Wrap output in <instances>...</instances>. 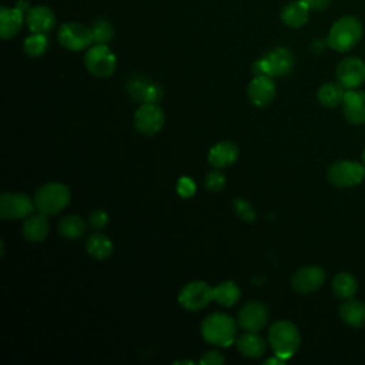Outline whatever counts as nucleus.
Segmentation results:
<instances>
[{
    "label": "nucleus",
    "mask_w": 365,
    "mask_h": 365,
    "mask_svg": "<svg viewBox=\"0 0 365 365\" xmlns=\"http://www.w3.org/2000/svg\"><path fill=\"white\" fill-rule=\"evenodd\" d=\"M180 364H188V365H194V362H192V361H185V359H182V361H175V362H174V365H180Z\"/></svg>",
    "instance_id": "nucleus-39"
},
{
    "label": "nucleus",
    "mask_w": 365,
    "mask_h": 365,
    "mask_svg": "<svg viewBox=\"0 0 365 365\" xmlns=\"http://www.w3.org/2000/svg\"><path fill=\"white\" fill-rule=\"evenodd\" d=\"M237 325L232 317L224 312H212L201 322V336L205 342L225 348L235 344Z\"/></svg>",
    "instance_id": "nucleus-1"
},
{
    "label": "nucleus",
    "mask_w": 365,
    "mask_h": 365,
    "mask_svg": "<svg viewBox=\"0 0 365 365\" xmlns=\"http://www.w3.org/2000/svg\"><path fill=\"white\" fill-rule=\"evenodd\" d=\"M164 111L157 103H143L134 113V127L140 134L155 135L164 125Z\"/></svg>",
    "instance_id": "nucleus-10"
},
{
    "label": "nucleus",
    "mask_w": 365,
    "mask_h": 365,
    "mask_svg": "<svg viewBox=\"0 0 365 365\" xmlns=\"http://www.w3.org/2000/svg\"><path fill=\"white\" fill-rule=\"evenodd\" d=\"M50 231V224L47 220V215L43 212H37V214H30L24 218L23 221V237L29 241V242H40L43 241Z\"/></svg>",
    "instance_id": "nucleus-20"
},
{
    "label": "nucleus",
    "mask_w": 365,
    "mask_h": 365,
    "mask_svg": "<svg viewBox=\"0 0 365 365\" xmlns=\"http://www.w3.org/2000/svg\"><path fill=\"white\" fill-rule=\"evenodd\" d=\"M295 58L291 50L287 47H275L258 58L251 71L254 76H271V77H281L288 74L294 67Z\"/></svg>",
    "instance_id": "nucleus-4"
},
{
    "label": "nucleus",
    "mask_w": 365,
    "mask_h": 365,
    "mask_svg": "<svg viewBox=\"0 0 365 365\" xmlns=\"http://www.w3.org/2000/svg\"><path fill=\"white\" fill-rule=\"evenodd\" d=\"M26 23L31 33H47L56 24V16L47 6H34L26 14Z\"/></svg>",
    "instance_id": "nucleus-19"
},
{
    "label": "nucleus",
    "mask_w": 365,
    "mask_h": 365,
    "mask_svg": "<svg viewBox=\"0 0 365 365\" xmlns=\"http://www.w3.org/2000/svg\"><path fill=\"white\" fill-rule=\"evenodd\" d=\"M86 250L94 259H106L113 252V242L106 234L94 232L88 235L86 241Z\"/></svg>",
    "instance_id": "nucleus-25"
},
{
    "label": "nucleus",
    "mask_w": 365,
    "mask_h": 365,
    "mask_svg": "<svg viewBox=\"0 0 365 365\" xmlns=\"http://www.w3.org/2000/svg\"><path fill=\"white\" fill-rule=\"evenodd\" d=\"M237 322L244 331L258 332L268 322V309L262 302L250 301L240 308Z\"/></svg>",
    "instance_id": "nucleus-13"
},
{
    "label": "nucleus",
    "mask_w": 365,
    "mask_h": 365,
    "mask_svg": "<svg viewBox=\"0 0 365 365\" xmlns=\"http://www.w3.org/2000/svg\"><path fill=\"white\" fill-rule=\"evenodd\" d=\"M302 1L309 7V10H324L331 3V0H302Z\"/></svg>",
    "instance_id": "nucleus-37"
},
{
    "label": "nucleus",
    "mask_w": 365,
    "mask_h": 365,
    "mask_svg": "<svg viewBox=\"0 0 365 365\" xmlns=\"http://www.w3.org/2000/svg\"><path fill=\"white\" fill-rule=\"evenodd\" d=\"M70 202V190L63 182H46L34 194V205L38 212L53 215L64 210Z\"/></svg>",
    "instance_id": "nucleus-5"
},
{
    "label": "nucleus",
    "mask_w": 365,
    "mask_h": 365,
    "mask_svg": "<svg viewBox=\"0 0 365 365\" xmlns=\"http://www.w3.org/2000/svg\"><path fill=\"white\" fill-rule=\"evenodd\" d=\"M268 342L274 354L287 361L298 351L301 335L295 324L287 319H281L269 327Z\"/></svg>",
    "instance_id": "nucleus-2"
},
{
    "label": "nucleus",
    "mask_w": 365,
    "mask_h": 365,
    "mask_svg": "<svg viewBox=\"0 0 365 365\" xmlns=\"http://www.w3.org/2000/svg\"><path fill=\"white\" fill-rule=\"evenodd\" d=\"M344 117L355 125L365 123V91L361 90H346L342 101Z\"/></svg>",
    "instance_id": "nucleus-17"
},
{
    "label": "nucleus",
    "mask_w": 365,
    "mask_h": 365,
    "mask_svg": "<svg viewBox=\"0 0 365 365\" xmlns=\"http://www.w3.org/2000/svg\"><path fill=\"white\" fill-rule=\"evenodd\" d=\"M362 37V24L354 16H344L336 20L327 37V44L339 51L345 53L352 50Z\"/></svg>",
    "instance_id": "nucleus-3"
},
{
    "label": "nucleus",
    "mask_w": 365,
    "mask_h": 365,
    "mask_svg": "<svg viewBox=\"0 0 365 365\" xmlns=\"http://www.w3.org/2000/svg\"><path fill=\"white\" fill-rule=\"evenodd\" d=\"M88 224L94 230H103L108 224V215L103 210H94L88 215Z\"/></svg>",
    "instance_id": "nucleus-35"
},
{
    "label": "nucleus",
    "mask_w": 365,
    "mask_h": 365,
    "mask_svg": "<svg viewBox=\"0 0 365 365\" xmlns=\"http://www.w3.org/2000/svg\"><path fill=\"white\" fill-rule=\"evenodd\" d=\"M47 48V37L44 33H31L26 37L23 50L29 57H40Z\"/></svg>",
    "instance_id": "nucleus-30"
},
{
    "label": "nucleus",
    "mask_w": 365,
    "mask_h": 365,
    "mask_svg": "<svg viewBox=\"0 0 365 365\" xmlns=\"http://www.w3.org/2000/svg\"><path fill=\"white\" fill-rule=\"evenodd\" d=\"M332 291L336 298L349 299L355 297L358 291V282L351 274L339 272L332 279Z\"/></svg>",
    "instance_id": "nucleus-29"
},
{
    "label": "nucleus",
    "mask_w": 365,
    "mask_h": 365,
    "mask_svg": "<svg viewBox=\"0 0 365 365\" xmlns=\"http://www.w3.org/2000/svg\"><path fill=\"white\" fill-rule=\"evenodd\" d=\"M214 301V288L204 281H191L178 292V302L187 311H200Z\"/></svg>",
    "instance_id": "nucleus-9"
},
{
    "label": "nucleus",
    "mask_w": 365,
    "mask_h": 365,
    "mask_svg": "<svg viewBox=\"0 0 365 365\" xmlns=\"http://www.w3.org/2000/svg\"><path fill=\"white\" fill-rule=\"evenodd\" d=\"M84 66L94 77H110L117 67L115 54L108 48L107 44H94L88 47L84 56Z\"/></svg>",
    "instance_id": "nucleus-6"
},
{
    "label": "nucleus",
    "mask_w": 365,
    "mask_h": 365,
    "mask_svg": "<svg viewBox=\"0 0 365 365\" xmlns=\"http://www.w3.org/2000/svg\"><path fill=\"white\" fill-rule=\"evenodd\" d=\"M362 163H364V165H365V150H364V153H362Z\"/></svg>",
    "instance_id": "nucleus-40"
},
{
    "label": "nucleus",
    "mask_w": 365,
    "mask_h": 365,
    "mask_svg": "<svg viewBox=\"0 0 365 365\" xmlns=\"http://www.w3.org/2000/svg\"><path fill=\"white\" fill-rule=\"evenodd\" d=\"M87 230V224L86 221L76 215V214H68V215H64L60 221H58V232L63 238L66 240H77L80 238Z\"/></svg>",
    "instance_id": "nucleus-26"
},
{
    "label": "nucleus",
    "mask_w": 365,
    "mask_h": 365,
    "mask_svg": "<svg viewBox=\"0 0 365 365\" xmlns=\"http://www.w3.org/2000/svg\"><path fill=\"white\" fill-rule=\"evenodd\" d=\"M325 282V271L317 265H308L297 269L291 278L292 289L299 294L317 291Z\"/></svg>",
    "instance_id": "nucleus-15"
},
{
    "label": "nucleus",
    "mask_w": 365,
    "mask_h": 365,
    "mask_svg": "<svg viewBox=\"0 0 365 365\" xmlns=\"http://www.w3.org/2000/svg\"><path fill=\"white\" fill-rule=\"evenodd\" d=\"M14 7H16V9H19L21 13H24V11H29V10L31 9L26 0H19V1L16 3V6H14Z\"/></svg>",
    "instance_id": "nucleus-38"
},
{
    "label": "nucleus",
    "mask_w": 365,
    "mask_h": 365,
    "mask_svg": "<svg viewBox=\"0 0 365 365\" xmlns=\"http://www.w3.org/2000/svg\"><path fill=\"white\" fill-rule=\"evenodd\" d=\"M327 175L332 185L339 188H349L362 182L365 178V165L351 160H341L328 168Z\"/></svg>",
    "instance_id": "nucleus-7"
},
{
    "label": "nucleus",
    "mask_w": 365,
    "mask_h": 365,
    "mask_svg": "<svg viewBox=\"0 0 365 365\" xmlns=\"http://www.w3.org/2000/svg\"><path fill=\"white\" fill-rule=\"evenodd\" d=\"M238 158V147L232 141H220L214 144L208 151V164L212 168H227Z\"/></svg>",
    "instance_id": "nucleus-18"
},
{
    "label": "nucleus",
    "mask_w": 365,
    "mask_h": 365,
    "mask_svg": "<svg viewBox=\"0 0 365 365\" xmlns=\"http://www.w3.org/2000/svg\"><path fill=\"white\" fill-rule=\"evenodd\" d=\"M225 361L224 355L218 351H207L201 355L200 358V364L201 365H222Z\"/></svg>",
    "instance_id": "nucleus-36"
},
{
    "label": "nucleus",
    "mask_w": 365,
    "mask_h": 365,
    "mask_svg": "<svg viewBox=\"0 0 365 365\" xmlns=\"http://www.w3.org/2000/svg\"><path fill=\"white\" fill-rule=\"evenodd\" d=\"M127 94L137 103H158L163 97V88L154 83L151 78L134 74L128 78L125 84Z\"/></svg>",
    "instance_id": "nucleus-12"
},
{
    "label": "nucleus",
    "mask_w": 365,
    "mask_h": 365,
    "mask_svg": "<svg viewBox=\"0 0 365 365\" xmlns=\"http://www.w3.org/2000/svg\"><path fill=\"white\" fill-rule=\"evenodd\" d=\"M234 210L235 214L242 218L244 221H254L255 220V211L251 208V205L242 200V198H237L234 201Z\"/></svg>",
    "instance_id": "nucleus-33"
},
{
    "label": "nucleus",
    "mask_w": 365,
    "mask_h": 365,
    "mask_svg": "<svg viewBox=\"0 0 365 365\" xmlns=\"http://www.w3.org/2000/svg\"><path fill=\"white\" fill-rule=\"evenodd\" d=\"M346 88L339 84V83H325L324 86L319 87L317 97L318 101L324 106V107H336L339 104H342L344 97H345Z\"/></svg>",
    "instance_id": "nucleus-27"
},
{
    "label": "nucleus",
    "mask_w": 365,
    "mask_h": 365,
    "mask_svg": "<svg viewBox=\"0 0 365 365\" xmlns=\"http://www.w3.org/2000/svg\"><path fill=\"white\" fill-rule=\"evenodd\" d=\"M275 83L271 76H255L247 88L248 100L257 107L268 106L275 97Z\"/></svg>",
    "instance_id": "nucleus-16"
},
{
    "label": "nucleus",
    "mask_w": 365,
    "mask_h": 365,
    "mask_svg": "<svg viewBox=\"0 0 365 365\" xmlns=\"http://www.w3.org/2000/svg\"><path fill=\"white\" fill-rule=\"evenodd\" d=\"M23 26V13L16 7L0 9V36L3 40L14 37Z\"/></svg>",
    "instance_id": "nucleus-22"
},
{
    "label": "nucleus",
    "mask_w": 365,
    "mask_h": 365,
    "mask_svg": "<svg viewBox=\"0 0 365 365\" xmlns=\"http://www.w3.org/2000/svg\"><path fill=\"white\" fill-rule=\"evenodd\" d=\"M240 297H241V291L238 285L231 279L222 281L217 287H214V301L221 307L235 305Z\"/></svg>",
    "instance_id": "nucleus-28"
},
{
    "label": "nucleus",
    "mask_w": 365,
    "mask_h": 365,
    "mask_svg": "<svg viewBox=\"0 0 365 365\" xmlns=\"http://www.w3.org/2000/svg\"><path fill=\"white\" fill-rule=\"evenodd\" d=\"M227 178L224 173L220 168H214L212 171H208L204 177V187L211 192H218L225 187Z\"/></svg>",
    "instance_id": "nucleus-32"
},
{
    "label": "nucleus",
    "mask_w": 365,
    "mask_h": 365,
    "mask_svg": "<svg viewBox=\"0 0 365 365\" xmlns=\"http://www.w3.org/2000/svg\"><path fill=\"white\" fill-rule=\"evenodd\" d=\"M177 194L182 198H191L195 194V184L190 177H181L177 181Z\"/></svg>",
    "instance_id": "nucleus-34"
},
{
    "label": "nucleus",
    "mask_w": 365,
    "mask_h": 365,
    "mask_svg": "<svg viewBox=\"0 0 365 365\" xmlns=\"http://www.w3.org/2000/svg\"><path fill=\"white\" fill-rule=\"evenodd\" d=\"M235 346L241 355L252 359L262 356L267 349V344L264 338L259 336L257 332H250V331H245L244 334L237 336Z\"/></svg>",
    "instance_id": "nucleus-21"
},
{
    "label": "nucleus",
    "mask_w": 365,
    "mask_h": 365,
    "mask_svg": "<svg viewBox=\"0 0 365 365\" xmlns=\"http://www.w3.org/2000/svg\"><path fill=\"white\" fill-rule=\"evenodd\" d=\"M90 29L93 31L94 43H97V44H107L113 38L114 30H113V26L107 20H103V19L96 20Z\"/></svg>",
    "instance_id": "nucleus-31"
},
{
    "label": "nucleus",
    "mask_w": 365,
    "mask_h": 365,
    "mask_svg": "<svg viewBox=\"0 0 365 365\" xmlns=\"http://www.w3.org/2000/svg\"><path fill=\"white\" fill-rule=\"evenodd\" d=\"M57 40L61 47L71 51H80V50L88 48L91 43H94L91 29L74 21L63 23L60 26L57 31Z\"/></svg>",
    "instance_id": "nucleus-8"
},
{
    "label": "nucleus",
    "mask_w": 365,
    "mask_h": 365,
    "mask_svg": "<svg viewBox=\"0 0 365 365\" xmlns=\"http://www.w3.org/2000/svg\"><path fill=\"white\" fill-rule=\"evenodd\" d=\"M309 7L302 1L297 0L287 4L281 11V20L285 26L291 29H299L308 21Z\"/></svg>",
    "instance_id": "nucleus-24"
},
{
    "label": "nucleus",
    "mask_w": 365,
    "mask_h": 365,
    "mask_svg": "<svg viewBox=\"0 0 365 365\" xmlns=\"http://www.w3.org/2000/svg\"><path fill=\"white\" fill-rule=\"evenodd\" d=\"M34 200L23 192H3L0 195V217L3 220H20L34 210Z\"/></svg>",
    "instance_id": "nucleus-11"
},
{
    "label": "nucleus",
    "mask_w": 365,
    "mask_h": 365,
    "mask_svg": "<svg viewBox=\"0 0 365 365\" xmlns=\"http://www.w3.org/2000/svg\"><path fill=\"white\" fill-rule=\"evenodd\" d=\"M339 315L346 325L361 328L365 325V304L352 298L345 299L339 305Z\"/></svg>",
    "instance_id": "nucleus-23"
},
{
    "label": "nucleus",
    "mask_w": 365,
    "mask_h": 365,
    "mask_svg": "<svg viewBox=\"0 0 365 365\" xmlns=\"http://www.w3.org/2000/svg\"><path fill=\"white\" fill-rule=\"evenodd\" d=\"M335 76L346 90L356 88L365 81V63L358 57H346L338 63Z\"/></svg>",
    "instance_id": "nucleus-14"
}]
</instances>
